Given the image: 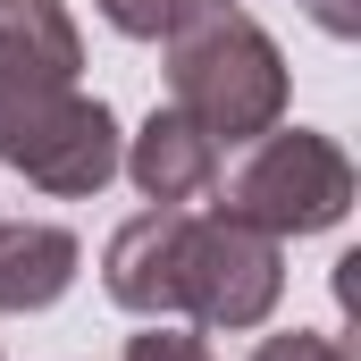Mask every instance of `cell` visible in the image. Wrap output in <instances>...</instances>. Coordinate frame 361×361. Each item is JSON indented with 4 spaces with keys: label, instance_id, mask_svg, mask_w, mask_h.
Returning <instances> with one entry per match:
<instances>
[{
    "label": "cell",
    "instance_id": "11",
    "mask_svg": "<svg viewBox=\"0 0 361 361\" xmlns=\"http://www.w3.org/2000/svg\"><path fill=\"white\" fill-rule=\"evenodd\" d=\"M202 8H235V0H202Z\"/></svg>",
    "mask_w": 361,
    "mask_h": 361
},
{
    "label": "cell",
    "instance_id": "5",
    "mask_svg": "<svg viewBox=\"0 0 361 361\" xmlns=\"http://www.w3.org/2000/svg\"><path fill=\"white\" fill-rule=\"evenodd\" d=\"M118 169L143 185L152 210H185V202H202V193L219 185V143H210L185 109H152L143 135L118 152Z\"/></svg>",
    "mask_w": 361,
    "mask_h": 361
},
{
    "label": "cell",
    "instance_id": "4",
    "mask_svg": "<svg viewBox=\"0 0 361 361\" xmlns=\"http://www.w3.org/2000/svg\"><path fill=\"white\" fill-rule=\"evenodd\" d=\"M219 210L261 227V235H319V227H336L353 210V160L319 126H269L227 169Z\"/></svg>",
    "mask_w": 361,
    "mask_h": 361
},
{
    "label": "cell",
    "instance_id": "6",
    "mask_svg": "<svg viewBox=\"0 0 361 361\" xmlns=\"http://www.w3.org/2000/svg\"><path fill=\"white\" fill-rule=\"evenodd\" d=\"M76 235L51 227V219H17L0 227V311H51L68 286H76Z\"/></svg>",
    "mask_w": 361,
    "mask_h": 361
},
{
    "label": "cell",
    "instance_id": "10",
    "mask_svg": "<svg viewBox=\"0 0 361 361\" xmlns=\"http://www.w3.org/2000/svg\"><path fill=\"white\" fill-rule=\"evenodd\" d=\"M302 8H311V25L336 34V42H353V34H361V0H302Z\"/></svg>",
    "mask_w": 361,
    "mask_h": 361
},
{
    "label": "cell",
    "instance_id": "3",
    "mask_svg": "<svg viewBox=\"0 0 361 361\" xmlns=\"http://www.w3.org/2000/svg\"><path fill=\"white\" fill-rule=\"evenodd\" d=\"M169 92L210 143H252L286 118V59L244 8H193L169 34Z\"/></svg>",
    "mask_w": 361,
    "mask_h": 361
},
{
    "label": "cell",
    "instance_id": "7",
    "mask_svg": "<svg viewBox=\"0 0 361 361\" xmlns=\"http://www.w3.org/2000/svg\"><path fill=\"white\" fill-rule=\"evenodd\" d=\"M92 8H101L118 34H135V42H169V34H177L202 0H92Z\"/></svg>",
    "mask_w": 361,
    "mask_h": 361
},
{
    "label": "cell",
    "instance_id": "2",
    "mask_svg": "<svg viewBox=\"0 0 361 361\" xmlns=\"http://www.w3.org/2000/svg\"><path fill=\"white\" fill-rule=\"evenodd\" d=\"M101 286L135 319H193V328H261L286 294L277 235L227 210H143L109 235Z\"/></svg>",
    "mask_w": 361,
    "mask_h": 361
},
{
    "label": "cell",
    "instance_id": "8",
    "mask_svg": "<svg viewBox=\"0 0 361 361\" xmlns=\"http://www.w3.org/2000/svg\"><path fill=\"white\" fill-rule=\"evenodd\" d=\"M126 361H219L193 328H169V319H152L143 336H126Z\"/></svg>",
    "mask_w": 361,
    "mask_h": 361
},
{
    "label": "cell",
    "instance_id": "1",
    "mask_svg": "<svg viewBox=\"0 0 361 361\" xmlns=\"http://www.w3.org/2000/svg\"><path fill=\"white\" fill-rule=\"evenodd\" d=\"M76 68L85 42L59 0H0V160L59 202L118 177V118L76 92Z\"/></svg>",
    "mask_w": 361,
    "mask_h": 361
},
{
    "label": "cell",
    "instance_id": "9",
    "mask_svg": "<svg viewBox=\"0 0 361 361\" xmlns=\"http://www.w3.org/2000/svg\"><path fill=\"white\" fill-rule=\"evenodd\" d=\"M252 361H353V353H345L336 336H311V328H294V336H269Z\"/></svg>",
    "mask_w": 361,
    "mask_h": 361
}]
</instances>
